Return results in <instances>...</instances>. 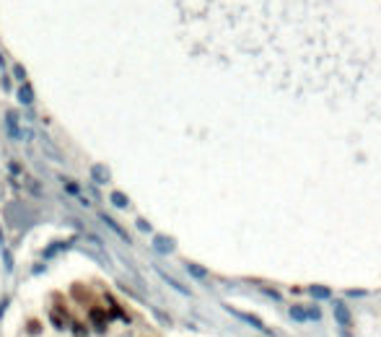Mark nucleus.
<instances>
[{"label": "nucleus", "mask_w": 381, "mask_h": 337, "mask_svg": "<svg viewBox=\"0 0 381 337\" xmlns=\"http://www.w3.org/2000/svg\"><path fill=\"white\" fill-rule=\"evenodd\" d=\"M236 317L241 319V322H246V324H252V327H257L259 332H264V334H270V327H267L264 322H259L257 317H252V314H241V311H234Z\"/></svg>", "instance_id": "20e7f679"}, {"label": "nucleus", "mask_w": 381, "mask_h": 337, "mask_svg": "<svg viewBox=\"0 0 381 337\" xmlns=\"http://www.w3.org/2000/svg\"><path fill=\"white\" fill-rule=\"evenodd\" d=\"M334 319H337L340 324H350V314H348V309H345V304H334Z\"/></svg>", "instance_id": "0eeeda50"}, {"label": "nucleus", "mask_w": 381, "mask_h": 337, "mask_svg": "<svg viewBox=\"0 0 381 337\" xmlns=\"http://www.w3.org/2000/svg\"><path fill=\"white\" fill-rule=\"evenodd\" d=\"M101 220L106 223V226H111V229H115V231H117V234H120L122 239H127V234H125V231H122V229H120V226H117V223H115V220H111V218H109V215H101Z\"/></svg>", "instance_id": "f8f14e48"}, {"label": "nucleus", "mask_w": 381, "mask_h": 337, "mask_svg": "<svg viewBox=\"0 0 381 337\" xmlns=\"http://www.w3.org/2000/svg\"><path fill=\"white\" fill-rule=\"evenodd\" d=\"M153 246H156V249H159L161 254H169V252L174 249V241H171V239H166V236H156Z\"/></svg>", "instance_id": "39448f33"}, {"label": "nucleus", "mask_w": 381, "mask_h": 337, "mask_svg": "<svg viewBox=\"0 0 381 337\" xmlns=\"http://www.w3.org/2000/svg\"><path fill=\"white\" fill-rule=\"evenodd\" d=\"M26 329H29V332H31V334H34V337H36V334H39V332H42V324H39V322H36V319H31V322H29V324H26Z\"/></svg>", "instance_id": "4468645a"}, {"label": "nucleus", "mask_w": 381, "mask_h": 337, "mask_svg": "<svg viewBox=\"0 0 381 337\" xmlns=\"http://www.w3.org/2000/svg\"><path fill=\"white\" fill-rule=\"evenodd\" d=\"M187 270H189V273H192L195 278H205V275H208V273H205V270L200 267V265H187Z\"/></svg>", "instance_id": "ddd939ff"}, {"label": "nucleus", "mask_w": 381, "mask_h": 337, "mask_svg": "<svg viewBox=\"0 0 381 337\" xmlns=\"http://www.w3.org/2000/svg\"><path fill=\"white\" fill-rule=\"evenodd\" d=\"M138 229H140V231H150V226H148L145 220H138Z\"/></svg>", "instance_id": "dca6fc26"}, {"label": "nucleus", "mask_w": 381, "mask_h": 337, "mask_svg": "<svg viewBox=\"0 0 381 337\" xmlns=\"http://www.w3.org/2000/svg\"><path fill=\"white\" fill-rule=\"evenodd\" d=\"M111 202H115L117 208H127V197L122 192H111Z\"/></svg>", "instance_id": "9b49d317"}, {"label": "nucleus", "mask_w": 381, "mask_h": 337, "mask_svg": "<svg viewBox=\"0 0 381 337\" xmlns=\"http://www.w3.org/2000/svg\"><path fill=\"white\" fill-rule=\"evenodd\" d=\"M322 317V311L319 309H306V306H290V319H296V322H306V319H314L317 322Z\"/></svg>", "instance_id": "f257e3e1"}, {"label": "nucleus", "mask_w": 381, "mask_h": 337, "mask_svg": "<svg viewBox=\"0 0 381 337\" xmlns=\"http://www.w3.org/2000/svg\"><path fill=\"white\" fill-rule=\"evenodd\" d=\"M88 319H91V324H94L99 332H104V329H106V324H109V314H106L104 309L94 306L91 311H88Z\"/></svg>", "instance_id": "f03ea898"}, {"label": "nucleus", "mask_w": 381, "mask_h": 337, "mask_svg": "<svg viewBox=\"0 0 381 337\" xmlns=\"http://www.w3.org/2000/svg\"><path fill=\"white\" fill-rule=\"evenodd\" d=\"M6 127H8V135H11V138H16V140H21V138H29V132L18 127V120H16V115H13V111H8V115H6Z\"/></svg>", "instance_id": "7ed1b4c3"}, {"label": "nucleus", "mask_w": 381, "mask_h": 337, "mask_svg": "<svg viewBox=\"0 0 381 337\" xmlns=\"http://www.w3.org/2000/svg\"><path fill=\"white\" fill-rule=\"evenodd\" d=\"M68 311H62V309H52V314H50V319H52V324L57 327V329H62L65 324H68V317H65Z\"/></svg>", "instance_id": "423d86ee"}, {"label": "nucleus", "mask_w": 381, "mask_h": 337, "mask_svg": "<svg viewBox=\"0 0 381 337\" xmlns=\"http://www.w3.org/2000/svg\"><path fill=\"white\" fill-rule=\"evenodd\" d=\"M18 101H21V104H31V101H34V91H31L29 83H24V86L18 88Z\"/></svg>", "instance_id": "6e6552de"}, {"label": "nucleus", "mask_w": 381, "mask_h": 337, "mask_svg": "<svg viewBox=\"0 0 381 337\" xmlns=\"http://www.w3.org/2000/svg\"><path fill=\"white\" fill-rule=\"evenodd\" d=\"M13 76H16V78H21V81H24V76H26V73H24V67H21V65H16V70H13Z\"/></svg>", "instance_id": "2eb2a0df"}, {"label": "nucleus", "mask_w": 381, "mask_h": 337, "mask_svg": "<svg viewBox=\"0 0 381 337\" xmlns=\"http://www.w3.org/2000/svg\"><path fill=\"white\" fill-rule=\"evenodd\" d=\"M91 174H94L96 182H106V179H109V171H106L104 166H94V169H91Z\"/></svg>", "instance_id": "9d476101"}, {"label": "nucleus", "mask_w": 381, "mask_h": 337, "mask_svg": "<svg viewBox=\"0 0 381 337\" xmlns=\"http://www.w3.org/2000/svg\"><path fill=\"white\" fill-rule=\"evenodd\" d=\"M309 293H311L314 298H329L332 290H329L327 285H309Z\"/></svg>", "instance_id": "1a4fd4ad"}]
</instances>
